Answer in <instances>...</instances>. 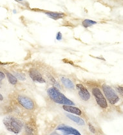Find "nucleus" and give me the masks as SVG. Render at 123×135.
I'll list each match as a JSON object with an SVG mask.
<instances>
[{
  "label": "nucleus",
  "mask_w": 123,
  "mask_h": 135,
  "mask_svg": "<svg viewBox=\"0 0 123 135\" xmlns=\"http://www.w3.org/2000/svg\"><path fill=\"white\" fill-rule=\"evenodd\" d=\"M101 89L106 98L107 101L111 105H115L120 101L119 95L115 91V89L111 86L107 84H102L101 86Z\"/></svg>",
  "instance_id": "nucleus-3"
},
{
  "label": "nucleus",
  "mask_w": 123,
  "mask_h": 135,
  "mask_svg": "<svg viewBox=\"0 0 123 135\" xmlns=\"http://www.w3.org/2000/svg\"><path fill=\"white\" fill-rule=\"evenodd\" d=\"M12 72L13 75L17 78V79L18 81H21V82H25L27 80V75L25 73H23L21 72H19V71H15V70H12L11 71Z\"/></svg>",
  "instance_id": "nucleus-15"
},
{
  "label": "nucleus",
  "mask_w": 123,
  "mask_h": 135,
  "mask_svg": "<svg viewBox=\"0 0 123 135\" xmlns=\"http://www.w3.org/2000/svg\"><path fill=\"white\" fill-rule=\"evenodd\" d=\"M59 79L61 84L63 86L65 89L68 91H76V84L70 78L65 75H61Z\"/></svg>",
  "instance_id": "nucleus-9"
},
{
  "label": "nucleus",
  "mask_w": 123,
  "mask_h": 135,
  "mask_svg": "<svg viewBox=\"0 0 123 135\" xmlns=\"http://www.w3.org/2000/svg\"><path fill=\"white\" fill-rule=\"evenodd\" d=\"M29 78L32 82L37 84H45L47 80L43 77V74L38 69L35 68H30L28 72Z\"/></svg>",
  "instance_id": "nucleus-7"
},
{
  "label": "nucleus",
  "mask_w": 123,
  "mask_h": 135,
  "mask_svg": "<svg viewBox=\"0 0 123 135\" xmlns=\"http://www.w3.org/2000/svg\"><path fill=\"white\" fill-rule=\"evenodd\" d=\"M0 81L5 82V83L6 82V81H7L6 75H5L3 69H0Z\"/></svg>",
  "instance_id": "nucleus-19"
},
{
  "label": "nucleus",
  "mask_w": 123,
  "mask_h": 135,
  "mask_svg": "<svg viewBox=\"0 0 123 135\" xmlns=\"http://www.w3.org/2000/svg\"><path fill=\"white\" fill-rule=\"evenodd\" d=\"M91 94L93 96L97 104L102 109L108 108V104L106 98L104 95L102 90L98 86H92L91 88Z\"/></svg>",
  "instance_id": "nucleus-4"
},
{
  "label": "nucleus",
  "mask_w": 123,
  "mask_h": 135,
  "mask_svg": "<svg viewBox=\"0 0 123 135\" xmlns=\"http://www.w3.org/2000/svg\"><path fill=\"white\" fill-rule=\"evenodd\" d=\"M65 116H66V117H67L69 120H70L71 121L76 123V124H77L78 126H84L85 125V120L81 118V117H79V116L73 115V114H70V113H65Z\"/></svg>",
  "instance_id": "nucleus-11"
},
{
  "label": "nucleus",
  "mask_w": 123,
  "mask_h": 135,
  "mask_svg": "<svg viewBox=\"0 0 123 135\" xmlns=\"http://www.w3.org/2000/svg\"><path fill=\"white\" fill-rule=\"evenodd\" d=\"M26 135H35V127L32 122H29L24 125Z\"/></svg>",
  "instance_id": "nucleus-14"
},
{
  "label": "nucleus",
  "mask_w": 123,
  "mask_h": 135,
  "mask_svg": "<svg viewBox=\"0 0 123 135\" xmlns=\"http://www.w3.org/2000/svg\"><path fill=\"white\" fill-rule=\"evenodd\" d=\"M88 129H89L91 133H93V134H95L96 130H95V127H94L92 124H90V123H88Z\"/></svg>",
  "instance_id": "nucleus-20"
},
{
  "label": "nucleus",
  "mask_w": 123,
  "mask_h": 135,
  "mask_svg": "<svg viewBox=\"0 0 123 135\" xmlns=\"http://www.w3.org/2000/svg\"><path fill=\"white\" fill-rule=\"evenodd\" d=\"M16 101L20 106L28 111L34 110L36 107L35 102L25 94L18 93L16 95Z\"/></svg>",
  "instance_id": "nucleus-5"
},
{
  "label": "nucleus",
  "mask_w": 123,
  "mask_h": 135,
  "mask_svg": "<svg viewBox=\"0 0 123 135\" xmlns=\"http://www.w3.org/2000/svg\"><path fill=\"white\" fill-rule=\"evenodd\" d=\"M76 91L77 93L79 98L83 102H88L91 99L92 94L90 91L85 85L81 83H77L76 84Z\"/></svg>",
  "instance_id": "nucleus-6"
},
{
  "label": "nucleus",
  "mask_w": 123,
  "mask_h": 135,
  "mask_svg": "<svg viewBox=\"0 0 123 135\" xmlns=\"http://www.w3.org/2000/svg\"><path fill=\"white\" fill-rule=\"evenodd\" d=\"M56 40L59 41L63 39V34H62V33L61 32H57L56 36Z\"/></svg>",
  "instance_id": "nucleus-21"
},
{
  "label": "nucleus",
  "mask_w": 123,
  "mask_h": 135,
  "mask_svg": "<svg viewBox=\"0 0 123 135\" xmlns=\"http://www.w3.org/2000/svg\"><path fill=\"white\" fill-rule=\"evenodd\" d=\"M61 107L65 111L70 114H76L77 116H81L82 114L81 109L75 106H62Z\"/></svg>",
  "instance_id": "nucleus-10"
},
{
  "label": "nucleus",
  "mask_w": 123,
  "mask_h": 135,
  "mask_svg": "<svg viewBox=\"0 0 123 135\" xmlns=\"http://www.w3.org/2000/svg\"><path fill=\"white\" fill-rule=\"evenodd\" d=\"M5 82H1V81H0V91H3L4 89H5Z\"/></svg>",
  "instance_id": "nucleus-22"
},
{
  "label": "nucleus",
  "mask_w": 123,
  "mask_h": 135,
  "mask_svg": "<svg viewBox=\"0 0 123 135\" xmlns=\"http://www.w3.org/2000/svg\"><path fill=\"white\" fill-rule=\"evenodd\" d=\"M47 93L48 98L55 104L62 106H75L76 104L70 98L66 97L60 89L56 87L51 86L48 88Z\"/></svg>",
  "instance_id": "nucleus-2"
},
{
  "label": "nucleus",
  "mask_w": 123,
  "mask_h": 135,
  "mask_svg": "<svg viewBox=\"0 0 123 135\" xmlns=\"http://www.w3.org/2000/svg\"><path fill=\"white\" fill-rule=\"evenodd\" d=\"M82 26L85 28H88L90 27H92V26L95 25V24H97V22L94 20L90 19H85L82 21Z\"/></svg>",
  "instance_id": "nucleus-16"
},
{
  "label": "nucleus",
  "mask_w": 123,
  "mask_h": 135,
  "mask_svg": "<svg viewBox=\"0 0 123 135\" xmlns=\"http://www.w3.org/2000/svg\"><path fill=\"white\" fill-rule=\"evenodd\" d=\"M3 71L4 72H5V75H6L7 82L9 83V84L12 86H16L18 85L19 81L17 79V78L13 75L12 72H11V71H8L5 69H4Z\"/></svg>",
  "instance_id": "nucleus-12"
},
{
  "label": "nucleus",
  "mask_w": 123,
  "mask_h": 135,
  "mask_svg": "<svg viewBox=\"0 0 123 135\" xmlns=\"http://www.w3.org/2000/svg\"><path fill=\"white\" fill-rule=\"evenodd\" d=\"M2 122L5 129L15 135L19 134L24 127L22 119L16 114H7L3 118Z\"/></svg>",
  "instance_id": "nucleus-1"
},
{
  "label": "nucleus",
  "mask_w": 123,
  "mask_h": 135,
  "mask_svg": "<svg viewBox=\"0 0 123 135\" xmlns=\"http://www.w3.org/2000/svg\"><path fill=\"white\" fill-rule=\"evenodd\" d=\"M56 131L61 132L64 135H82L79 131L66 124L59 125L56 128Z\"/></svg>",
  "instance_id": "nucleus-8"
},
{
  "label": "nucleus",
  "mask_w": 123,
  "mask_h": 135,
  "mask_svg": "<svg viewBox=\"0 0 123 135\" xmlns=\"http://www.w3.org/2000/svg\"><path fill=\"white\" fill-rule=\"evenodd\" d=\"M17 1H20V2H21V1H23L24 0H17Z\"/></svg>",
  "instance_id": "nucleus-23"
},
{
  "label": "nucleus",
  "mask_w": 123,
  "mask_h": 135,
  "mask_svg": "<svg viewBox=\"0 0 123 135\" xmlns=\"http://www.w3.org/2000/svg\"><path fill=\"white\" fill-rule=\"evenodd\" d=\"M7 95L4 93L3 91H0V104H3L7 101Z\"/></svg>",
  "instance_id": "nucleus-17"
},
{
  "label": "nucleus",
  "mask_w": 123,
  "mask_h": 135,
  "mask_svg": "<svg viewBox=\"0 0 123 135\" xmlns=\"http://www.w3.org/2000/svg\"><path fill=\"white\" fill-rule=\"evenodd\" d=\"M114 89H115V91H117V93L119 94V95L121 96V97H123V86H119L117 85L115 86Z\"/></svg>",
  "instance_id": "nucleus-18"
},
{
  "label": "nucleus",
  "mask_w": 123,
  "mask_h": 135,
  "mask_svg": "<svg viewBox=\"0 0 123 135\" xmlns=\"http://www.w3.org/2000/svg\"><path fill=\"white\" fill-rule=\"evenodd\" d=\"M43 12L47 16L50 18L52 19L53 20H58L60 19H63L66 16V14L64 13L61 12H51V11H44Z\"/></svg>",
  "instance_id": "nucleus-13"
}]
</instances>
